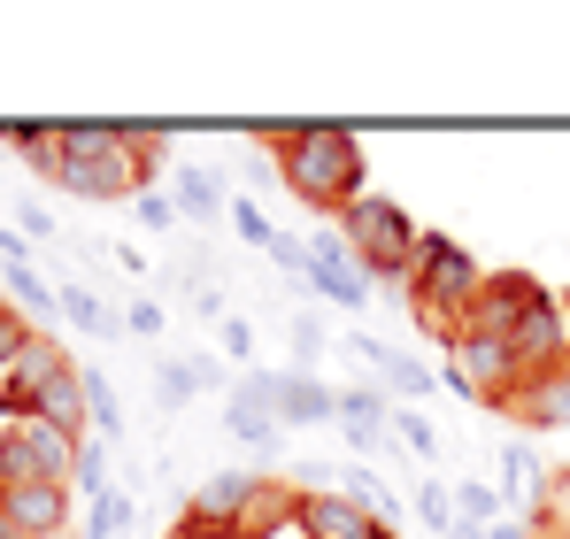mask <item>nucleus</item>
Masks as SVG:
<instances>
[{
    "instance_id": "nucleus-1",
    "label": "nucleus",
    "mask_w": 570,
    "mask_h": 539,
    "mask_svg": "<svg viewBox=\"0 0 570 539\" xmlns=\"http://www.w3.org/2000/svg\"><path fill=\"white\" fill-rule=\"evenodd\" d=\"M263 147H271V163H278V185L301 200V208H316V216H340L347 200H363L371 193V163H363V139L355 131H340V124H301V131H263Z\"/></svg>"
},
{
    "instance_id": "nucleus-2",
    "label": "nucleus",
    "mask_w": 570,
    "mask_h": 539,
    "mask_svg": "<svg viewBox=\"0 0 570 539\" xmlns=\"http://www.w3.org/2000/svg\"><path fill=\"white\" fill-rule=\"evenodd\" d=\"M478 285H485V270L448 239V232H416V263H409V316L424 324V332H440V340H463V316H471Z\"/></svg>"
},
{
    "instance_id": "nucleus-3",
    "label": "nucleus",
    "mask_w": 570,
    "mask_h": 539,
    "mask_svg": "<svg viewBox=\"0 0 570 539\" xmlns=\"http://www.w3.org/2000/svg\"><path fill=\"white\" fill-rule=\"evenodd\" d=\"M340 239L355 247V263L371 270V285H409V263H416V224H409V208H393L385 193H363V200H347L340 208Z\"/></svg>"
},
{
    "instance_id": "nucleus-4",
    "label": "nucleus",
    "mask_w": 570,
    "mask_h": 539,
    "mask_svg": "<svg viewBox=\"0 0 570 539\" xmlns=\"http://www.w3.org/2000/svg\"><path fill=\"white\" fill-rule=\"evenodd\" d=\"M509 355H517V370H524V385H532V378H548V370H563V362H570L563 293H540V301L524 308V324L509 332Z\"/></svg>"
},
{
    "instance_id": "nucleus-5",
    "label": "nucleus",
    "mask_w": 570,
    "mask_h": 539,
    "mask_svg": "<svg viewBox=\"0 0 570 539\" xmlns=\"http://www.w3.org/2000/svg\"><path fill=\"white\" fill-rule=\"evenodd\" d=\"M540 293H548V285H540V277H524V270H485V285H478L463 332H471V340H509Z\"/></svg>"
},
{
    "instance_id": "nucleus-6",
    "label": "nucleus",
    "mask_w": 570,
    "mask_h": 539,
    "mask_svg": "<svg viewBox=\"0 0 570 539\" xmlns=\"http://www.w3.org/2000/svg\"><path fill=\"white\" fill-rule=\"evenodd\" d=\"M239 385H247L255 401H271L278 424H332V416H340V393L316 385L308 370H285V378H278V370H247Z\"/></svg>"
},
{
    "instance_id": "nucleus-7",
    "label": "nucleus",
    "mask_w": 570,
    "mask_h": 539,
    "mask_svg": "<svg viewBox=\"0 0 570 539\" xmlns=\"http://www.w3.org/2000/svg\"><path fill=\"white\" fill-rule=\"evenodd\" d=\"M263 470H216L208 486H193V501H186V517L193 525H208V532H239L247 517H255V501H263Z\"/></svg>"
},
{
    "instance_id": "nucleus-8",
    "label": "nucleus",
    "mask_w": 570,
    "mask_h": 539,
    "mask_svg": "<svg viewBox=\"0 0 570 539\" xmlns=\"http://www.w3.org/2000/svg\"><path fill=\"white\" fill-rule=\"evenodd\" d=\"M308 293H324V301H340V308H371V270L355 263V247L340 239V232H324V239H308Z\"/></svg>"
},
{
    "instance_id": "nucleus-9",
    "label": "nucleus",
    "mask_w": 570,
    "mask_h": 539,
    "mask_svg": "<svg viewBox=\"0 0 570 539\" xmlns=\"http://www.w3.org/2000/svg\"><path fill=\"white\" fill-rule=\"evenodd\" d=\"M379 525L385 517H371V509H363L355 493H340V486L293 501V532L301 539H379Z\"/></svg>"
},
{
    "instance_id": "nucleus-10",
    "label": "nucleus",
    "mask_w": 570,
    "mask_h": 539,
    "mask_svg": "<svg viewBox=\"0 0 570 539\" xmlns=\"http://www.w3.org/2000/svg\"><path fill=\"white\" fill-rule=\"evenodd\" d=\"M0 517L23 539H62L70 532V486H16V493L0 501Z\"/></svg>"
},
{
    "instance_id": "nucleus-11",
    "label": "nucleus",
    "mask_w": 570,
    "mask_h": 539,
    "mask_svg": "<svg viewBox=\"0 0 570 539\" xmlns=\"http://www.w3.org/2000/svg\"><path fill=\"white\" fill-rule=\"evenodd\" d=\"M340 440L355 454H385L393 448V416H385V393H371V385H355V393H340Z\"/></svg>"
},
{
    "instance_id": "nucleus-12",
    "label": "nucleus",
    "mask_w": 570,
    "mask_h": 539,
    "mask_svg": "<svg viewBox=\"0 0 570 539\" xmlns=\"http://www.w3.org/2000/svg\"><path fill=\"white\" fill-rule=\"evenodd\" d=\"M517 424H548V432H570V370H548V378H532L524 393H517V409H509Z\"/></svg>"
},
{
    "instance_id": "nucleus-13",
    "label": "nucleus",
    "mask_w": 570,
    "mask_h": 539,
    "mask_svg": "<svg viewBox=\"0 0 570 539\" xmlns=\"http://www.w3.org/2000/svg\"><path fill=\"white\" fill-rule=\"evenodd\" d=\"M0 147L8 155H23V170L31 178H62V124H16V131H0Z\"/></svg>"
},
{
    "instance_id": "nucleus-14",
    "label": "nucleus",
    "mask_w": 570,
    "mask_h": 539,
    "mask_svg": "<svg viewBox=\"0 0 570 539\" xmlns=\"http://www.w3.org/2000/svg\"><path fill=\"white\" fill-rule=\"evenodd\" d=\"M224 424H232V440H247V448H271V440H278V416H271V401H255L247 385L224 401Z\"/></svg>"
},
{
    "instance_id": "nucleus-15",
    "label": "nucleus",
    "mask_w": 570,
    "mask_h": 539,
    "mask_svg": "<svg viewBox=\"0 0 570 539\" xmlns=\"http://www.w3.org/2000/svg\"><path fill=\"white\" fill-rule=\"evenodd\" d=\"M178 208L200 216V224H208V216H224V208H232V200H224V178H216L208 163H186V170H178Z\"/></svg>"
},
{
    "instance_id": "nucleus-16",
    "label": "nucleus",
    "mask_w": 570,
    "mask_h": 539,
    "mask_svg": "<svg viewBox=\"0 0 570 539\" xmlns=\"http://www.w3.org/2000/svg\"><path fill=\"white\" fill-rule=\"evenodd\" d=\"M16 486H55V478H47V470H39V454L23 448V432H16V424H8V432H0V501H8V493H16Z\"/></svg>"
},
{
    "instance_id": "nucleus-17",
    "label": "nucleus",
    "mask_w": 570,
    "mask_h": 539,
    "mask_svg": "<svg viewBox=\"0 0 570 539\" xmlns=\"http://www.w3.org/2000/svg\"><path fill=\"white\" fill-rule=\"evenodd\" d=\"M200 385H216V362H163V370H155V401H163V409H186Z\"/></svg>"
},
{
    "instance_id": "nucleus-18",
    "label": "nucleus",
    "mask_w": 570,
    "mask_h": 539,
    "mask_svg": "<svg viewBox=\"0 0 570 539\" xmlns=\"http://www.w3.org/2000/svg\"><path fill=\"white\" fill-rule=\"evenodd\" d=\"M0 293H8L16 308H62V293H55L31 263H0Z\"/></svg>"
},
{
    "instance_id": "nucleus-19",
    "label": "nucleus",
    "mask_w": 570,
    "mask_h": 539,
    "mask_svg": "<svg viewBox=\"0 0 570 539\" xmlns=\"http://www.w3.org/2000/svg\"><path fill=\"white\" fill-rule=\"evenodd\" d=\"M62 316H70L78 332H94V340H116V332H124V324H116V308H100L86 285H62Z\"/></svg>"
},
{
    "instance_id": "nucleus-20",
    "label": "nucleus",
    "mask_w": 570,
    "mask_h": 539,
    "mask_svg": "<svg viewBox=\"0 0 570 539\" xmlns=\"http://www.w3.org/2000/svg\"><path fill=\"white\" fill-rule=\"evenodd\" d=\"M131 532V501L108 486V493H94V509H86V539H124Z\"/></svg>"
},
{
    "instance_id": "nucleus-21",
    "label": "nucleus",
    "mask_w": 570,
    "mask_h": 539,
    "mask_svg": "<svg viewBox=\"0 0 570 539\" xmlns=\"http://www.w3.org/2000/svg\"><path fill=\"white\" fill-rule=\"evenodd\" d=\"M455 517H463V525H485V532H493V525H501V486L471 478V486L455 493Z\"/></svg>"
},
{
    "instance_id": "nucleus-22",
    "label": "nucleus",
    "mask_w": 570,
    "mask_h": 539,
    "mask_svg": "<svg viewBox=\"0 0 570 539\" xmlns=\"http://www.w3.org/2000/svg\"><path fill=\"white\" fill-rule=\"evenodd\" d=\"M385 393H401V401H424V393H432V370H424V362H409V355H385Z\"/></svg>"
},
{
    "instance_id": "nucleus-23",
    "label": "nucleus",
    "mask_w": 570,
    "mask_h": 539,
    "mask_svg": "<svg viewBox=\"0 0 570 539\" xmlns=\"http://www.w3.org/2000/svg\"><path fill=\"white\" fill-rule=\"evenodd\" d=\"M31 340H39V332L23 324V308H16V301H0V378L16 370V355H23Z\"/></svg>"
},
{
    "instance_id": "nucleus-24",
    "label": "nucleus",
    "mask_w": 570,
    "mask_h": 539,
    "mask_svg": "<svg viewBox=\"0 0 570 539\" xmlns=\"http://www.w3.org/2000/svg\"><path fill=\"white\" fill-rule=\"evenodd\" d=\"M232 224H239V239H247V247H278V232H271V216H263L255 200H232Z\"/></svg>"
},
{
    "instance_id": "nucleus-25",
    "label": "nucleus",
    "mask_w": 570,
    "mask_h": 539,
    "mask_svg": "<svg viewBox=\"0 0 570 539\" xmlns=\"http://www.w3.org/2000/svg\"><path fill=\"white\" fill-rule=\"evenodd\" d=\"M416 517H424V532H455V501L440 486H416Z\"/></svg>"
},
{
    "instance_id": "nucleus-26",
    "label": "nucleus",
    "mask_w": 570,
    "mask_h": 539,
    "mask_svg": "<svg viewBox=\"0 0 570 539\" xmlns=\"http://www.w3.org/2000/svg\"><path fill=\"white\" fill-rule=\"evenodd\" d=\"M393 440H401V448H409V454H424V462L440 454V432H432L424 416H393Z\"/></svg>"
},
{
    "instance_id": "nucleus-27",
    "label": "nucleus",
    "mask_w": 570,
    "mask_h": 539,
    "mask_svg": "<svg viewBox=\"0 0 570 539\" xmlns=\"http://www.w3.org/2000/svg\"><path fill=\"white\" fill-rule=\"evenodd\" d=\"M86 401H94V432H100V440H116V432H124V424H116V393L100 385L94 370H86Z\"/></svg>"
},
{
    "instance_id": "nucleus-28",
    "label": "nucleus",
    "mask_w": 570,
    "mask_h": 539,
    "mask_svg": "<svg viewBox=\"0 0 570 539\" xmlns=\"http://www.w3.org/2000/svg\"><path fill=\"white\" fill-rule=\"evenodd\" d=\"M131 208H139V224H147V232H178V200H163V193H139Z\"/></svg>"
},
{
    "instance_id": "nucleus-29",
    "label": "nucleus",
    "mask_w": 570,
    "mask_h": 539,
    "mask_svg": "<svg viewBox=\"0 0 570 539\" xmlns=\"http://www.w3.org/2000/svg\"><path fill=\"white\" fill-rule=\"evenodd\" d=\"M16 232H23V239H55V208H47V200H23V208H16Z\"/></svg>"
},
{
    "instance_id": "nucleus-30",
    "label": "nucleus",
    "mask_w": 570,
    "mask_h": 539,
    "mask_svg": "<svg viewBox=\"0 0 570 539\" xmlns=\"http://www.w3.org/2000/svg\"><path fill=\"white\" fill-rule=\"evenodd\" d=\"M271 263H278L285 277H293V285H308V247H301V239H285V232H278V247H271Z\"/></svg>"
},
{
    "instance_id": "nucleus-31",
    "label": "nucleus",
    "mask_w": 570,
    "mask_h": 539,
    "mask_svg": "<svg viewBox=\"0 0 570 539\" xmlns=\"http://www.w3.org/2000/svg\"><path fill=\"white\" fill-rule=\"evenodd\" d=\"M100 478H108V462H100V448H78V470H70V486H86V493H108Z\"/></svg>"
},
{
    "instance_id": "nucleus-32",
    "label": "nucleus",
    "mask_w": 570,
    "mask_h": 539,
    "mask_svg": "<svg viewBox=\"0 0 570 539\" xmlns=\"http://www.w3.org/2000/svg\"><path fill=\"white\" fill-rule=\"evenodd\" d=\"M216 332H224V355H232V362H247V355H255V332H247V316H224Z\"/></svg>"
},
{
    "instance_id": "nucleus-33",
    "label": "nucleus",
    "mask_w": 570,
    "mask_h": 539,
    "mask_svg": "<svg viewBox=\"0 0 570 539\" xmlns=\"http://www.w3.org/2000/svg\"><path fill=\"white\" fill-rule=\"evenodd\" d=\"M316 347H324V324H316V316H293V362L308 370V355H316Z\"/></svg>"
},
{
    "instance_id": "nucleus-34",
    "label": "nucleus",
    "mask_w": 570,
    "mask_h": 539,
    "mask_svg": "<svg viewBox=\"0 0 570 539\" xmlns=\"http://www.w3.org/2000/svg\"><path fill=\"white\" fill-rule=\"evenodd\" d=\"M124 324H131V332H139V340H155V332H163V308H155V301H139V308H131V316H124Z\"/></svg>"
},
{
    "instance_id": "nucleus-35",
    "label": "nucleus",
    "mask_w": 570,
    "mask_h": 539,
    "mask_svg": "<svg viewBox=\"0 0 570 539\" xmlns=\"http://www.w3.org/2000/svg\"><path fill=\"white\" fill-rule=\"evenodd\" d=\"M485 539H540V532H532V517H501Z\"/></svg>"
},
{
    "instance_id": "nucleus-36",
    "label": "nucleus",
    "mask_w": 570,
    "mask_h": 539,
    "mask_svg": "<svg viewBox=\"0 0 570 539\" xmlns=\"http://www.w3.org/2000/svg\"><path fill=\"white\" fill-rule=\"evenodd\" d=\"M23 247H31L23 232H0V263H23Z\"/></svg>"
},
{
    "instance_id": "nucleus-37",
    "label": "nucleus",
    "mask_w": 570,
    "mask_h": 539,
    "mask_svg": "<svg viewBox=\"0 0 570 539\" xmlns=\"http://www.w3.org/2000/svg\"><path fill=\"white\" fill-rule=\"evenodd\" d=\"M448 539H485V525H463V517H455V532Z\"/></svg>"
},
{
    "instance_id": "nucleus-38",
    "label": "nucleus",
    "mask_w": 570,
    "mask_h": 539,
    "mask_svg": "<svg viewBox=\"0 0 570 539\" xmlns=\"http://www.w3.org/2000/svg\"><path fill=\"white\" fill-rule=\"evenodd\" d=\"M0 539H23V532H16V525H8V517H0Z\"/></svg>"
},
{
    "instance_id": "nucleus-39",
    "label": "nucleus",
    "mask_w": 570,
    "mask_h": 539,
    "mask_svg": "<svg viewBox=\"0 0 570 539\" xmlns=\"http://www.w3.org/2000/svg\"><path fill=\"white\" fill-rule=\"evenodd\" d=\"M379 539H401V532H393V525H379Z\"/></svg>"
},
{
    "instance_id": "nucleus-40",
    "label": "nucleus",
    "mask_w": 570,
    "mask_h": 539,
    "mask_svg": "<svg viewBox=\"0 0 570 539\" xmlns=\"http://www.w3.org/2000/svg\"><path fill=\"white\" fill-rule=\"evenodd\" d=\"M563 316H570V293H563Z\"/></svg>"
},
{
    "instance_id": "nucleus-41",
    "label": "nucleus",
    "mask_w": 570,
    "mask_h": 539,
    "mask_svg": "<svg viewBox=\"0 0 570 539\" xmlns=\"http://www.w3.org/2000/svg\"><path fill=\"white\" fill-rule=\"evenodd\" d=\"M563 370H570V362H563Z\"/></svg>"
}]
</instances>
